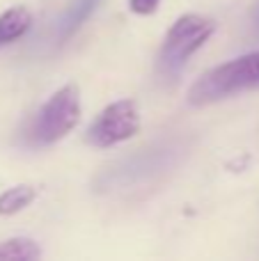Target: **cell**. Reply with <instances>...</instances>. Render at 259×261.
I'll list each match as a JSON object with an SVG mask.
<instances>
[{
	"label": "cell",
	"instance_id": "4",
	"mask_svg": "<svg viewBox=\"0 0 259 261\" xmlns=\"http://www.w3.org/2000/svg\"><path fill=\"white\" fill-rule=\"evenodd\" d=\"M182 147L172 142H161L149 149H140L138 153L119 158L117 163L108 165L99 176L94 186L96 190H124L128 186L145 184V181L159 176L179 158Z\"/></svg>",
	"mask_w": 259,
	"mask_h": 261
},
{
	"label": "cell",
	"instance_id": "9",
	"mask_svg": "<svg viewBox=\"0 0 259 261\" xmlns=\"http://www.w3.org/2000/svg\"><path fill=\"white\" fill-rule=\"evenodd\" d=\"M39 257H41V250L32 239L16 236V239H7L0 243V259L32 261V259H39Z\"/></svg>",
	"mask_w": 259,
	"mask_h": 261
},
{
	"label": "cell",
	"instance_id": "1",
	"mask_svg": "<svg viewBox=\"0 0 259 261\" xmlns=\"http://www.w3.org/2000/svg\"><path fill=\"white\" fill-rule=\"evenodd\" d=\"M259 90V50L209 69L188 90L191 106H209L243 92Z\"/></svg>",
	"mask_w": 259,
	"mask_h": 261
},
{
	"label": "cell",
	"instance_id": "11",
	"mask_svg": "<svg viewBox=\"0 0 259 261\" xmlns=\"http://www.w3.org/2000/svg\"><path fill=\"white\" fill-rule=\"evenodd\" d=\"M250 25H252V35L259 39V3H257V7L252 9V16H250Z\"/></svg>",
	"mask_w": 259,
	"mask_h": 261
},
{
	"label": "cell",
	"instance_id": "2",
	"mask_svg": "<svg viewBox=\"0 0 259 261\" xmlns=\"http://www.w3.org/2000/svg\"><path fill=\"white\" fill-rule=\"evenodd\" d=\"M216 23L209 16L200 14H184L172 23L156 55V73L165 83H177L186 62L193 53L202 48L214 35Z\"/></svg>",
	"mask_w": 259,
	"mask_h": 261
},
{
	"label": "cell",
	"instance_id": "8",
	"mask_svg": "<svg viewBox=\"0 0 259 261\" xmlns=\"http://www.w3.org/2000/svg\"><path fill=\"white\" fill-rule=\"evenodd\" d=\"M37 197V190L32 186H14L7 188L5 193H0V216H14V213L23 211L25 206H30Z\"/></svg>",
	"mask_w": 259,
	"mask_h": 261
},
{
	"label": "cell",
	"instance_id": "5",
	"mask_svg": "<svg viewBox=\"0 0 259 261\" xmlns=\"http://www.w3.org/2000/svg\"><path fill=\"white\" fill-rule=\"evenodd\" d=\"M140 130V110L136 101L122 99L106 106L99 117L87 128V142L99 149H108L124 140L133 138Z\"/></svg>",
	"mask_w": 259,
	"mask_h": 261
},
{
	"label": "cell",
	"instance_id": "3",
	"mask_svg": "<svg viewBox=\"0 0 259 261\" xmlns=\"http://www.w3.org/2000/svg\"><path fill=\"white\" fill-rule=\"evenodd\" d=\"M81 122V90L76 83L60 87L53 96H48L44 106L37 110L30 126L25 130V140L30 147H48L67 138Z\"/></svg>",
	"mask_w": 259,
	"mask_h": 261
},
{
	"label": "cell",
	"instance_id": "10",
	"mask_svg": "<svg viewBox=\"0 0 259 261\" xmlns=\"http://www.w3.org/2000/svg\"><path fill=\"white\" fill-rule=\"evenodd\" d=\"M161 0H128V9L133 14H140V16H149L159 9Z\"/></svg>",
	"mask_w": 259,
	"mask_h": 261
},
{
	"label": "cell",
	"instance_id": "7",
	"mask_svg": "<svg viewBox=\"0 0 259 261\" xmlns=\"http://www.w3.org/2000/svg\"><path fill=\"white\" fill-rule=\"evenodd\" d=\"M32 25V14L28 7L16 5L0 14V46H7L12 41L21 39Z\"/></svg>",
	"mask_w": 259,
	"mask_h": 261
},
{
	"label": "cell",
	"instance_id": "6",
	"mask_svg": "<svg viewBox=\"0 0 259 261\" xmlns=\"http://www.w3.org/2000/svg\"><path fill=\"white\" fill-rule=\"evenodd\" d=\"M101 0H73L62 14H60L58 23H55V39L58 44H64L69 41L78 30L81 25L90 18V14L99 7Z\"/></svg>",
	"mask_w": 259,
	"mask_h": 261
}]
</instances>
